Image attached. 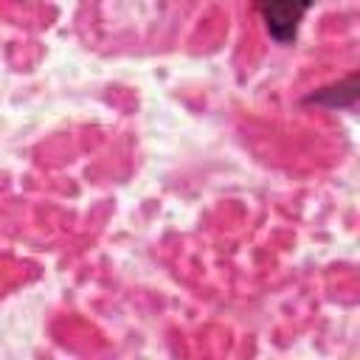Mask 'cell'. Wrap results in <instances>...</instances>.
Returning a JSON list of instances; mask_svg holds the SVG:
<instances>
[{"label": "cell", "mask_w": 360, "mask_h": 360, "mask_svg": "<svg viewBox=\"0 0 360 360\" xmlns=\"http://www.w3.org/2000/svg\"><path fill=\"white\" fill-rule=\"evenodd\" d=\"M253 6L270 39L278 45H290L298 37V25L312 8V0H253Z\"/></svg>", "instance_id": "cell-1"}, {"label": "cell", "mask_w": 360, "mask_h": 360, "mask_svg": "<svg viewBox=\"0 0 360 360\" xmlns=\"http://www.w3.org/2000/svg\"><path fill=\"white\" fill-rule=\"evenodd\" d=\"M357 90H360L357 73H349L343 82L329 84V87L315 90L312 96H307L304 104H321V107H329V110H335V107H352L357 101Z\"/></svg>", "instance_id": "cell-2"}]
</instances>
